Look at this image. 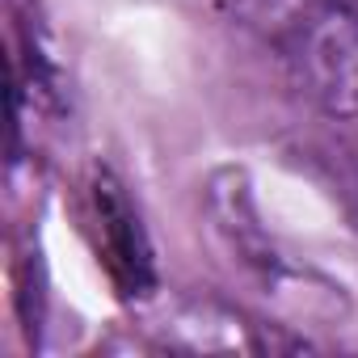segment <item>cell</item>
<instances>
[{
	"instance_id": "3",
	"label": "cell",
	"mask_w": 358,
	"mask_h": 358,
	"mask_svg": "<svg viewBox=\"0 0 358 358\" xmlns=\"http://www.w3.org/2000/svg\"><path fill=\"white\" fill-rule=\"evenodd\" d=\"M156 350H186V354H266V350H299L303 337H287L270 329L266 320H253L249 312L224 303V299H182L173 303L156 324Z\"/></svg>"
},
{
	"instance_id": "2",
	"label": "cell",
	"mask_w": 358,
	"mask_h": 358,
	"mask_svg": "<svg viewBox=\"0 0 358 358\" xmlns=\"http://www.w3.org/2000/svg\"><path fill=\"white\" fill-rule=\"evenodd\" d=\"M207 215L215 236L224 241V249L232 253V262L241 270H249L262 287L287 291L291 282H308V270H299L278 241L270 236V228L262 224L257 199L249 190V177L241 169H220L207 186Z\"/></svg>"
},
{
	"instance_id": "4",
	"label": "cell",
	"mask_w": 358,
	"mask_h": 358,
	"mask_svg": "<svg viewBox=\"0 0 358 358\" xmlns=\"http://www.w3.org/2000/svg\"><path fill=\"white\" fill-rule=\"evenodd\" d=\"M89 228L97 236V262L122 299H148L156 291V262L139 211L110 173H93L89 182Z\"/></svg>"
},
{
	"instance_id": "1",
	"label": "cell",
	"mask_w": 358,
	"mask_h": 358,
	"mask_svg": "<svg viewBox=\"0 0 358 358\" xmlns=\"http://www.w3.org/2000/svg\"><path fill=\"white\" fill-rule=\"evenodd\" d=\"M253 34L324 118H358V9L350 0H232Z\"/></svg>"
}]
</instances>
